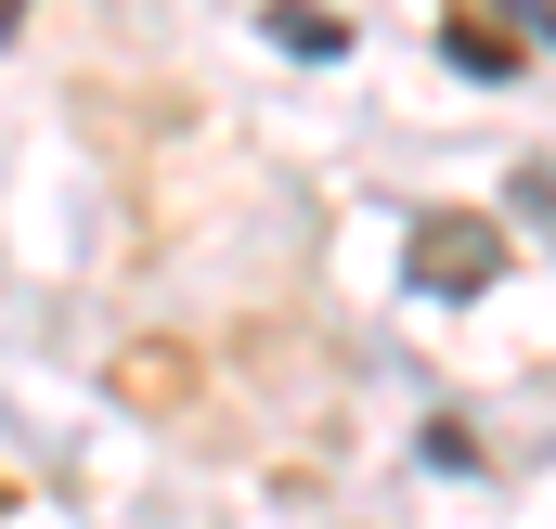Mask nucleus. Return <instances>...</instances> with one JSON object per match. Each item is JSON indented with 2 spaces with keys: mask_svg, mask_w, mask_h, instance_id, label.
<instances>
[{
  "mask_svg": "<svg viewBox=\"0 0 556 529\" xmlns=\"http://www.w3.org/2000/svg\"><path fill=\"white\" fill-rule=\"evenodd\" d=\"M402 271H415V297H479V284L505 271V233H492V220H466V207H440V220H415Z\"/></svg>",
  "mask_w": 556,
  "mask_h": 529,
  "instance_id": "nucleus-1",
  "label": "nucleus"
},
{
  "mask_svg": "<svg viewBox=\"0 0 556 529\" xmlns=\"http://www.w3.org/2000/svg\"><path fill=\"white\" fill-rule=\"evenodd\" d=\"M260 26H273V39H285V52H298V65H337V52H350V26H337L324 0H273Z\"/></svg>",
  "mask_w": 556,
  "mask_h": 529,
  "instance_id": "nucleus-2",
  "label": "nucleus"
},
{
  "mask_svg": "<svg viewBox=\"0 0 556 529\" xmlns=\"http://www.w3.org/2000/svg\"><path fill=\"white\" fill-rule=\"evenodd\" d=\"M440 52H453L466 78H518V39H505L492 13H453V26H440Z\"/></svg>",
  "mask_w": 556,
  "mask_h": 529,
  "instance_id": "nucleus-3",
  "label": "nucleus"
}]
</instances>
